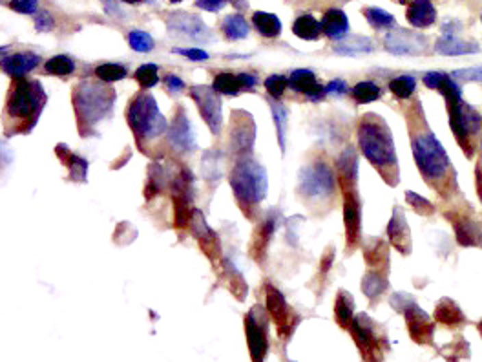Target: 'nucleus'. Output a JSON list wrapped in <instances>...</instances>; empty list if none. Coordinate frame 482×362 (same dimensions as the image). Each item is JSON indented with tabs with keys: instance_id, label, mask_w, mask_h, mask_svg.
Returning <instances> with one entry per match:
<instances>
[{
	"instance_id": "f257e3e1",
	"label": "nucleus",
	"mask_w": 482,
	"mask_h": 362,
	"mask_svg": "<svg viewBox=\"0 0 482 362\" xmlns=\"http://www.w3.org/2000/svg\"><path fill=\"white\" fill-rule=\"evenodd\" d=\"M358 141L364 156L369 163L375 165L385 178V170H396V152H394L393 137L385 123L380 119L362 121L358 128Z\"/></svg>"
},
{
	"instance_id": "f03ea898",
	"label": "nucleus",
	"mask_w": 482,
	"mask_h": 362,
	"mask_svg": "<svg viewBox=\"0 0 482 362\" xmlns=\"http://www.w3.org/2000/svg\"><path fill=\"white\" fill-rule=\"evenodd\" d=\"M114 90L99 86L95 82H82L73 93V104L77 110V119L82 128L93 126L108 115L114 106Z\"/></svg>"
},
{
	"instance_id": "7ed1b4c3",
	"label": "nucleus",
	"mask_w": 482,
	"mask_h": 362,
	"mask_svg": "<svg viewBox=\"0 0 482 362\" xmlns=\"http://www.w3.org/2000/svg\"><path fill=\"white\" fill-rule=\"evenodd\" d=\"M44 103H46V93L38 81H27L24 77H16L10 93H8V104L5 110L11 117L18 119H27L35 125V121L40 115Z\"/></svg>"
},
{
	"instance_id": "20e7f679",
	"label": "nucleus",
	"mask_w": 482,
	"mask_h": 362,
	"mask_svg": "<svg viewBox=\"0 0 482 362\" xmlns=\"http://www.w3.org/2000/svg\"><path fill=\"white\" fill-rule=\"evenodd\" d=\"M267 172L254 159L245 158L230 174V186L236 197L245 203H259L267 194Z\"/></svg>"
},
{
	"instance_id": "39448f33",
	"label": "nucleus",
	"mask_w": 482,
	"mask_h": 362,
	"mask_svg": "<svg viewBox=\"0 0 482 362\" xmlns=\"http://www.w3.org/2000/svg\"><path fill=\"white\" fill-rule=\"evenodd\" d=\"M413 156L416 167L427 180L437 181L446 178L449 172L448 154L444 150L433 132H422L413 139Z\"/></svg>"
},
{
	"instance_id": "423d86ee",
	"label": "nucleus",
	"mask_w": 482,
	"mask_h": 362,
	"mask_svg": "<svg viewBox=\"0 0 482 362\" xmlns=\"http://www.w3.org/2000/svg\"><path fill=\"white\" fill-rule=\"evenodd\" d=\"M128 125L139 139H153L166 130V119L159 112V106L152 95H139L126 112Z\"/></svg>"
},
{
	"instance_id": "0eeeda50",
	"label": "nucleus",
	"mask_w": 482,
	"mask_h": 362,
	"mask_svg": "<svg viewBox=\"0 0 482 362\" xmlns=\"http://www.w3.org/2000/svg\"><path fill=\"white\" fill-rule=\"evenodd\" d=\"M300 192L307 197H322V200L333 196V170L322 161H316L311 167H305L300 172Z\"/></svg>"
},
{
	"instance_id": "6e6552de",
	"label": "nucleus",
	"mask_w": 482,
	"mask_h": 362,
	"mask_svg": "<svg viewBox=\"0 0 482 362\" xmlns=\"http://www.w3.org/2000/svg\"><path fill=\"white\" fill-rule=\"evenodd\" d=\"M192 99L196 101L197 108L201 112V117L207 121L210 130L214 134H219L221 125H223V114H221V99L214 93V88L210 86H192Z\"/></svg>"
},
{
	"instance_id": "1a4fd4ad",
	"label": "nucleus",
	"mask_w": 482,
	"mask_h": 362,
	"mask_svg": "<svg viewBox=\"0 0 482 362\" xmlns=\"http://www.w3.org/2000/svg\"><path fill=\"white\" fill-rule=\"evenodd\" d=\"M265 302H267V309L272 317L274 324L278 326V331L281 337H289L292 333V329L296 326V317L290 313L287 302H285L283 295L279 293L274 285H267V295H265Z\"/></svg>"
},
{
	"instance_id": "9d476101",
	"label": "nucleus",
	"mask_w": 482,
	"mask_h": 362,
	"mask_svg": "<svg viewBox=\"0 0 482 362\" xmlns=\"http://www.w3.org/2000/svg\"><path fill=\"white\" fill-rule=\"evenodd\" d=\"M252 309L245 318V329H246V342H249V350H251L252 361H263L267 355L268 342H267V326L262 320V309L257 307V317L254 315Z\"/></svg>"
},
{
	"instance_id": "9b49d317",
	"label": "nucleus",
	"mask_w": 482,
	"mask_h": 362,
	"mask_svg": "<svg viewBox=\"0 0 482 362\" xmlns=\"http://www.w3.org/2000/svg\"><path fill=\"white\" fill-rule=\"evenodd\" d=\"M398 311H402L405 315V322H407V328H409L411 339L418 342V344H426V342L431 340L433 322L429 320L426 313L416 306L415 302L409 298V302H405L404 307H400Z\"/></svg>"
},
{
	"instance_id": "f8f14e48",
	"label": "nucleus",
	"mask_w": 482,
	"mask_h": 362,
	"mask_svg": "<svg viewBox=\"0 0 482 362\" xmlns=\"http://www.w3.org/2000/svg\"><path fill=\"white\" fill-rule=\"evenodd\" d=\"M385 48L394 55H418L426 49V37L405 29H396L385 35Z\"/></svg>"
},
{
	"instance_id": "ddd939ff",
	"label": "nucleus",
	"mask_w": 482,
	"mask_h": 362,
	"mask_svg": "<svg viewBox=\"0 0 482 362\" xmlns=\"http://www.w3.org/2000/svg\"><path fill=\"white\" fill-rule=\"evenodd\" d=\"M344 186V221L345 232H347V241L349 245H355L360 230V203H358V194L355 191V185Z\"/></svg>"
},
{
	"instance_id": "4468645a",
	"label": "nucleus",
	"mask_w": 482,
	"mask_h": 362,
	"mask_svg": "<svg viewBox=\"0 0 482 362\" xmlns=\"http://www.w3.org/2000/svg\"><path fill=\"white\" fill-rule=\"evenodd\" d=\"M170 143L175 150L179 152H190L196 147L194 143V132H192V126L186 119V115L183 110H179L175 114L172 125H170Z\"/></svg>"
},
{
	"instance_id": "2eb2a0df",
	"label": "nucleus",
	"mask_w": 482,
	"mask_h": 362,
	"mask_svg": "<svg viewBox=\"0 0 482 362\" xmlns=\"http://www.w3.org/2000/svg\"><path fill=\"white\" fill-rule=\"evenodd\" d=\"M168 27L175 29V32L183 33L186 37H190L192 40H207L208 29L203 24L201 19H197L194 15H185V13H175L168 19Z\"/></svg>"
},
{
	"instance_id": "dca6fc26",
	"label": "nucleus",
	"mask_w": 482,
	"mask_h": 362,
	"mask_svg": "<svg viewBox=\"0 0 482 362\" xmlns=\"http://www.w3.org/2000/svg\"><path fill=\"white\" fill-rule=\"evenodd\" d=\"M289 86L296 92L305 93L307 97L316 101V99H322L325 95V88L316 81V75L309 70H296L290 73L289 77Z\"/></svg>"
},
{
	"instance_id": "f3484780",
	"label": "nucleus",
	"mask_w": 482,
	"mask_h": 362,
	"mask_svg": "<svg viewBox=\"0 0 482 362\" xmlns=\"http://www.w3.org/2000/svg\"><path fill=\"white\" fill-rule=\"evenodd\" d=\"M351 333L355 337L356 344L360 348L362 355L369 359L371 357V351H375V333H372V322L369 320L367 315H358V317L353 318V322L349 326Z\"/></svg>"
},
{
	"instance_id": "a211bd4d",
	"label": "nucleus",
	"mask_w": 482,
	"mask_h": 362,
	"mask_svg": "<svg viewBox=\"0 0 482 362\" xmlns=\"http://www.w3.org/2000/svg\"><path fill=\"white\" fill-rule=\"evenodd\" d=\"M405 16L413 27H429L437 21V10L431 0H413L407 5Z\"/></svg>"
},
{
	"instance_id": "6ab92c4d",
	"label": "nucleus",
	"mask_w": 482,
	"mask_h": 362,
	"mask_svg": "<svg viewBox=\"0 0 482 362\" xmlns=\"http://www.w3.org/2000/svg\"><path fill=\"white\" fill-rule=\"evenodd\" d=\"M320 22H322L323 33L333 40H342L349 32V19L338 8H331L325 11Z\"/></svg>"
},
{
	"instance_id": "aec40b11",
	"label": "nucleus",
	"mask_w": 482,
	"mask_h": 362,
	"mask_svg": "<svg viewBox=\"0 0 482 362\" xmlns=\"http://www.w3.org/2000/svg\"><path fill=\"white\" fill-rule=\"evenodd\" d=\"M40 62V57L37 53L26 51V53H15L10 57H4L2 60V68L8 75H11L13 79L16 77H24L27 71H31L35 66Z\"/></svg>"
},
{
	"instance_id": "412c9836",
	"label": "nucleus",
	"mask_w": 482,
	"mask_h": 362,
	"mask_svg": "<svg viewBox=\"0 0 482 362\" xmlns=\"http://www.w3.org/2000/svg\"><path fill=\"white\" fill-rule=\"evenodd\" d=\"M435 49H437L440 55H473L481 51V46L477 43H471V40H460V38L453 37V35H444L442 38H438L437 44H435Z\"/></svg>"
},
{
	"instance_id": "4be33fe9",
	"label": "nucleus",
	"mask_w": 482,
	"mask_h": 362,
	"mask_svg": "<svg viewBox=\"0 0 482 362\" xmlns=\"http://www.w3.org/2000/svg\"><path fill=\"white\" fill-rule=\"evenodd\" d=\"M388 234L391 238V241H393V245L400 252L409 251V229H407L404 214H402L400 208H394L393 218H391V221L388 225Z\"/></svg>"
},
{
	"instance_id": "5701e85b",
	"label": "nucleus",
	"mask_w": 482,
	"mask_h": 362,
	"mask_svg": "<svg viewBox=\"0 0 482 362\" xmlns=\"http://www.w3.org/2000/svg\"><path fill=\"white\" fill-rule=\"evenodd\" d=\"M322 32V22H318L312 15L298 16L292 24V33L303 40H318Z\"/></svg>"
},
{
	"instance_id": "b1692460",
	"label": "nucleus",
	"mask_w": 482,
	"mask_h": 362,
	"mask_svg": "<svg viewBox=\"0 0 482 362\" xmlns=\"http://www.w3.org/2000/svg\"><path fill=\"white\" fill-rule=\"evenodd\" d=\"M57 154H59V158L62 159L68 167H70V180L86 181V170H88L86 159L79 158V156H75V154H71L64 145H59V147H57Z\"/></svg>"
},
{
	"instance_id": "393cba45",
	"label": "nucleus",
	"mask_w": 482,
	"mask_h": 362,
	"mask_svg": "<svg viewBox=\"0 0 482 362\" xmlns=\"http://www.w3.org/2000/svg\"><path fill=\"white\" fill-rule=\"evenodd\" d=\"M356 170H358V159L353 148H347L338 159V174L342 185H355Z\"/></svg>"
},
{
	"instance_id": "a878e982",
	"label": "nucleus",
	"mask_w": 482,
	"mask_h": 362,
	"mask_svg": "<svg viewBox=\"0 0 482 362\" xmlns=\"http://www.w3.org/2000/svg\"><path fill=\"white\" fill-rule=\"evenodd\" d=\"M252 24L257 29V33H262L263 37H278L279 33H281V22L272 13L256 11L252 15Z\"/></svg>"
},
{
	"instance_id": "bb28decb",
	"label": "nucleus",
	"mask_w": 482,
	"mask_h": 362,
	"mask_svg": "<svg viewBox=\"0 0 482 362\" xmlns=\"http://www.w3.org/2000/svg\"><path fill=\"white\" fill-rule=\"evenodd\" d=\"M435 318H437L438 322L446 324V326H457V324L464 322V315L460 311V307L453 300H448V298L437 306Z\"/></svg>"
},
{
	"instance_id": "cd10ccee",
	"label": "nucleus",
	"mask_w": 482,
	"mask_h": 362,
	"mask_svg": "<svg viewBox=\"0 0 482 362\" xmlns=\"http://www.w3.org/2000/svg\"><path fill=\"white\" fill-rule=\"evenodd\" d=\"M221 27H223L225 37L230 38V40H241V38H245L246 35H249V32H251V27H249L245 19L241 15H238V13L225 16Z\"/></svg>"
},
{
	"instance_id": "c85d7f7f",
	"label": "nucleus",
	"mask_w": 482,
	"mask_h": 362,
	"mask_svg": "<svg viewBox=\"0 0 482 362\" xmlns=\"http://www.w3.org/2000/svg\"><path fill=\"white\" fill-rule=\"evenodd\" d=\"M353 309H355V304H353V296L347 293V291H340L338 298H336V306H334V315H336V320L342 328H349L351 322H353Z\"/></svg>"
},
{
	"instance_id": "c756f323",
	"label": "nucleus",
	"mask_w": 482,
	"mask_h": 362,
	"mask_svg": "<svg viewBox=\"0 0 482 362\" xmlns=\"http://www.w3.org/2000/svg\"><path fill=\"white\" fill-rule=\"evenodd\" d=\"M372 43L367 37H353L345 38L344 43L336 46V51L340 55H360V53H369L372 51Z\"/></svg>"
},
{
	"instance_id": "7c9ffc66",
	"label": "nucleus",
	"mask_w": 482,
	"mask_h": 362,
	"mask_svg": "<svg viewBox=\"0 0 482 362\" xmlns=\"http://www.w3.org/2000/svg\"><path fill=\"white\" fill-rule=\"evenodd\" d=\"M212 88L216 90V92L223 93V95L234 97V95H238V93H240V90L243 86H241L240 75H232V73H219V75H216V79H214Z\"/></svg>"
},
{
	"instance_id": "2f4dec72",
	"label": "nucleus",
	"mask_w": 482,
	"mask_h": 362,
	"mask_svg": "<svg viewBox=\"0 0 482 362\" xmlns=\"http://www.w3.org/2000/svg\"><path fill=\"white\" fill-rule=\"evenodd\" d=\"M380 95H382V90L372 81H362L353 88V97H355L356 103H372V101L380 99Z\"/></svg>"
},
{
	"instance_id": "473e14b6",
	"label": "nucleus",
	"mask_w": 482,
	"mask_h": 362,
	"mask_svg": "<svg viewBox=\"0 0 482 362\" xmlns=\"http://www.w3.org/2000/svg\"><path fill=\"white\" fill-rule=\"evenodd\" d=\"M364 15H366L367 22L372 27H378V29L396 26V19L391 13H388V11H383L382 8H366Z\"/></svg>"
},
{
	"instance_id": "72a5a7b5",
	"label": "nucleus",
	"mask_w": 482,
	"mask_h": 362,
	"mask_svg": "<svg viewBox=\"0 0 482 362\" xmlns=\"http://www.w3.org/2000/svg\"><path fill=\"white\" fill-rule=\"evenodd\" d=\"M44 70L51 75H70L75 70V62L68 55H57L44 64Z\"/></svg>"
},
{
	"instance_id": "f704fd0d",
	"label": "nucleus",
	"mask_w": 482,
	"mask_h": 362,
	"mask_svg": "<svg viewBox=\"0 0 482 362\" xmlns=\"http://www.w3.org/2000/svg\"><path fill=\"white\" fill-rule=\"evenodd\" d=\"M416 81L415 77L411 75H400L394 77L393 81L389 82V90L393 92L396 99H407L411 97V93L415 92Z\"/></svg>"
},
{
	"instance_id": "c9c22d12",
	"label": "nucleus",
	"mask_w": 482,
	"mask_h": 362,
	"mask_svg": "<svg viewBox=\"0 0 482 362\" xmlns=\"http://www.w3.org/2000/svg\"><path fill=\"white\" fill-rule=\"evenodd\" d=\"M385 287H388V280L383 278L380 273L366 274V278L362 282V289H364V293H366L369 298L382 295L383 291H385Z\"/></svg>"
},
{
	"instance_id": "e433bc0d",
	"label": "nucleus",
	"mask_w": 482,
	"mask_h": 362,
	"mask_svg": "<svg viewBox=\"0 0 482 362\" xmlns=\"http://www.w3.org/2000/svg\"><path fill=\"white\" fill-rule=\"evenodd\" d=\"M95 75L104 82H115L125 79L126 68L120 64H115V62H106V64H101L95 68Z\"/></svg>"
},
{
	"instance_id": "4c0bfd02",
	"label": "nucleus",
	"mask_w": 482,
	"mask_h": 362,
	"mask_svg": "<svg viewBox=\"0 0 482 362\" xmlns=\"http://www.w3.org/2000/svg\"><path fill=\"white\" fill-rule=\"evenodd\" d=\"M477 227L468 219H462V221H457L455 224V234H457V240H459L460 245H477Z\"/></svg>"
},
{
	"instance_id": "58836bf2",
	"label": "nucleus",
	"mask_w": 482,
	"mask_h": 362,
	"mask_svg": "<svg viewBox=\"0 0 482 362\" xmlns=\"http://www.w3.org/2000/svg\"><path fill=\"white\" fill-rule=\"evenodd\" d=\"M128 44H130L131 49L141 51V53H147V51L153 49V38L147 32H141V29L128 33Z\"/></svg>"
},
{
	"instance_id": "ea45409f",
	"label": "nucleus",
	"mask_w": 482,
	"mask_h": 362,
	"mask_svg": "<svg viewBox=\"0 0 482 362\" xmlns=\"http://www.w3.org/2000/svg\"><path fill=\"white\" fill-rule=\"evenodd\" d=\"M136 79L142 88L155 86V84L159 82L157 66L155 64H141L136 71Z\"/></svg>"
},
{
	"instance_id": "a19ab883",
	"label": "nucleus",
	"mask_w": 482,
	"mask_h": 362,
	"mask_svg": "<svg viewBox=\"0 0 482 362\" xmlns=\"http://www.w3.org/2000/svg\"><path fill=\"white\" fill-rule=\"evenodd\" d=\"M272 117H274V121H276V126H278L279 147H281V150H285V126H287V110H285L281 104L274 103L272 104Z\"/></svg>"
},
{
	"instance_id": "79ce46f5",
	"label": "nucleus",
	"mask_w": 482,
	"mask_h": 362,
	"mask_svg": "<svg viewBox=\"0 0 482 362\" xmlns=\"http://www.w3.org/2000/svg\"><path fill=\"white\" fill-rule=\"evenodd\" d=\"M287 84H289V81H287V77L283 75H270L267 77V81H265V88H267L268 95H272L274 99L283 95Z\"/></svg>"
},
{
	"instance_id": "37998d69",
	"label": "nucleus",
	"mask_w": 482,
	"mask_h": 362,
	"mask_svg": "<svg viewBox=\"0 0 482 362\" xmlns=\"http://www.w3.org/2000/svg\"><path fill=\"white\" fill-rule=\"evenodd\" d=\"M272 232H274V219L268 218L267 221L263 224L262 229L257 230L256 243H254V247L257 249V252H259V247H262V252L265 251V247H267V243H268V240H270Z\"/></svg>"
},
{
	"instance_id": "c03bdc74",
	"label": "nucleus",
	"mask_w": 482,
	"mask_h": 362,
	"mask_svg": "<svg viewBox=\"0 0 482 362\" xmlns=\"http://www.w3.org/2000/svg\"><path fill=\"white\" fill-rule=\"evenodd\" d=\"M451 77L460 79V81L482 82V66H473V68H466V70H457L451 73Z\"/></svg>"
},
{
	"instance_id": "a18cd8bd",
	"label": "nucleus",
	"mask_w": 482,
	"mask_h": 362,
	"mask_svg": "<svg viewBox=\"0 0 482 362\" xmlns=\"http://www.w3.org/2000/svg\"><path fill=\"white\" fill-rule=\"evenodd\" d=\"M405 197H407V202H409L411 205H413V207L418 210V213L431 214L433 210H435V207H433L431 203L427 202L426 197L418 196V194H415V192H407V194H405Z\"/></svg>"
},
{
	"instance_id": "49530a36",
	"label": "nucleus",
	"mask_w": 482,
	"mask_h": 362,
	"mask_svg": "<svg viewBox=\"0 0 482 362\" xmlns=\"http://www.w3.org/2000/svg\"><path fill=\"white\" fill-rule=\"evenodd\" d=\"M38 2L37 0H11L10 8L16 13H24V15H33L37 11Z\"/></svg>"
},
{
	"instance_id": "de8ad7c7",
	"label": "nucleus",
	"mask_w": 482,
	"mask_h": 362,
	"mask_svg": "<svg viewBox=\"0 0 482 362\" xmlns=\"http://www.w3.org/2000/svg\"><path fill=\"white\" fill-rule=\"evenodd\" d=\"M35 27H37L38 32H49V29L53 27V19H51L49 13H46V11H38Z\"/></svg>"
},
{
	"instance_id": "09e8293b",
	"label": "nucleus",
	"mask_w": 482,
	"mask_h": 362,
	"mask_svg": "<svg viewBox=\"0 0 482 362\" xmlns=\"http://www.w3.org/2000/svg\"><path fill=\"white\" fill-rule=\"evenodd\" d=\"M174 51H175V53L185 55V57H188L190 60H205V59H208L207 51H203V49H197V48H188V49L174 48Z\"/></svg>"
},
{
	"instance_id": "8fccbe9b",
	"label": "nucleus",
	"mask_w": 482,
	"mask_h": 362,
	"mask_svg": "<svg viewBox=\"0 0 482 362\" xmlns=\"http://www.w3.org/2000/svg\"><path fill=\"white\" fill-rule=\"evenodd\" d=\"M227 4V0H196V5L205 11H219Z\"/></svg>"
},
{
	"instance_id": "3c124183",
	"label": "nucleus",
	"mask_w": 482,
	"mask_h": 362,
	"mask_svg": "<svg viewBox=\"0 0 482 362\" xmlns=\"http://www.w3.org/2000/svg\"><path fill=\"white\" fill-rule=\"evenodd\" d=\"M325 90H327L329 93H334V95H344V93L347 92V84H345V81L334 79V81L329 82Z\"/></svg>"
},
{
	"instance_id": "603ef678",
	"label": "nucleus",
	"mask_w": 482,
	"mask_h": 362,
	"mask_svg": "<svg viewBox=\"0 0 482 362\" xmlns=\"http://www.w3.org/2000/svg\"><path fill=\"white\" fill-rule=\"evenodd\" d=\"M164 82H166V88H168L170 92H181L185 88V82L181 81L177 75H166Z\"/></svg>"
},
{
	"instance_id": "864d4df0",
	"label": "nucleus",
	"mask_w": 482,
	"mask_h": 362,
	"mask_svg": "<svg viewBox=\"0 0 482 362\" xmlns=\"http://www.w3.org/2000/svg\"><path fill=\"white\" fill-rule=\"evenodd\" d=\"M240 81H241V86H243V88H252L257 82L256 77L249 75V73H241Z\"/></svg>"
},
{
	"instance_id": "5fc2aeb1",
	"label": "nucleus",
	"mask_w": 482,
	"mask_h": 362,
	"mask_svg": "<svg viewBox=\"0 0 482 362\" xmlns=\"http://www.w3.org/2000/svg\"><path fill=\"white\" fill-rule=\"evenodd\" d=\"M123 2H126V4H139L142 0H123Z\"/></svg>"
},
{
	"instance_id": "6e6d98bb",
	"label": "nucleus",
	"mask_w": 482,
	"mask_h": 362,
	"mask_svg": "<svg viewBox=\"0 0 482 362\" xmlns=\"http://www.w3.org/2000/svg\"><path fill=\"white\" fill-rule=\"evenodd\" d=\"M170 2H174V4H177V2H181V0H170Z\"/></svg>"
},
{
	"instance_id": "4d7b16f0",
	"label": "nucleus",
	"mask_w": 482,
	"mask_h": 362,
	"mask_svg": "<svg viewBox=\"0 0 482 362\" xmlns=\"http://www.w3.org/2000/svg\"><path fill=\"white\" fill-rule=\"evenodd\" d=\"M479 329H481V333H482V322H481V326H479Z\"/></svg>"
},
{
	"instance_id": "13d9d810",
	"label": "nucleus",
	"mask_w": 482,
	"mask_h": 362,
	"mask_svg": "<svg viewBox=\"0 0 482 362\" xmlns=\"http://www.w3.org/2000/svg\"><path fill=\"white\" fill-rule=\"evenodd\" d=\"M398 2H404V0H398Z\"/></svg>"
},
{
	"instance_id": "bf43d9fd",
	"label": "nucleus",
	"mask_w": 482,
	"mask_h": 362,
	"mask_svg": "<svg viewBox=\"0 0 482 362\" xmlns=\"http://www.w3.org/2000/svg\"><path fill=\"white\" fill-rule=\"evenodd\" d=\"M481 243H482V240H481Z\"/></svg>"
},
{
	"instance_id": "052dcab7",
	"label": "nucleus",
	"mask_w": 482,
	"mask_h": 362,
	"mask_svg": "<svg viewBox=\"0 0 482 362\" xmlns=\"http://www.w3.org/2000/svg\"><path fill=\"white\" fill-rule=\"evenodd\" d=\"M481 19H482V16H481Z\"/></svg>"
}]
</instances>
